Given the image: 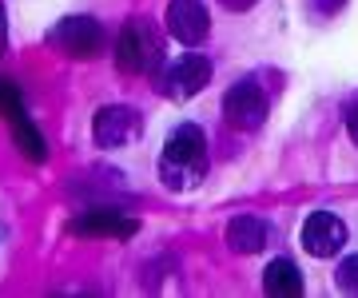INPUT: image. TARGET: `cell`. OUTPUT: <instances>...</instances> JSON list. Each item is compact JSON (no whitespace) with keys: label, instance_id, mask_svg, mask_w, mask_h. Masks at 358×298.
<instances>
[{"label":"cell","instance_id":"cell-1","mask_svg":"<svg viewBox=\"0 0 358 298\" xmlns=\"http://www.w3.org/2000/svg\"><path fill=\"white\" fill-rule=\"evenodd\" d=\"M207 175V140L199 124H179L159 151V179L167 191H195Z\"/></svg>","mask_w":358,"mask_h":298},{"label":"cell","instance_id":"cell-2","mask_svg":"<svg viewBox=\"0 0 358 298\" xmlns=\"http://www.w3.org/2000/svg\"><path fill=\"white\" fill-rule=\"evenodd\" d=\"M164 60L159 52V36H155V28L148 20H131L124 24V32L115 36V68L124 72V76H148L155 72Z\"/></svg>","mask_w":358,"mask_h":298},{"label":"cell","instance_id":"cell-3","mask_svg":"<svg viewBox=\"0 0 358 298\" xmlns=\"http://www.w3.org/2000/svg\"><path fill=\"white\" fill-rule=\"evenodd\" d=\"M267 112H271V100L267 91L259 88V80H239L223 96V119L235 131H259L267 124Z\"/></svg>","mask_w":358,"mask_h":298},{"label":"cell","instance_id":"cell-4","mask_svg":"<svg viewBox=\"0 0 358 298\" xmlns=\"http://www.w3.org/2000/svg\"><path fill=\"white\" fill-rule=\"evenodd\" d=\"M48 44L60 48L72 60H88V56H100L103 48V24L96 16H64L60 24L48 28Z\"/></svg>","mask_w":358,"mask_h":298},{"label":"cell","instance_id":"cell-5","mask_svg":"<svg viewBox=\"0 0 358 298\" xmlns=\"http://www.w3.org/2000/svg\"><path fill=\"white\" fill-rule=\"evenodd\" d=\"M211 84V60L207 56H179L176 64H167L159 72V91H164L167 100H192L199 91Z\"/></svg>","mask_w":358,"mask_h":298},{"label":"cell","instance_id":"cell-6","mask_svg":"<svg viewBox=\"0 0 358 298\" xmlns=\"http://www.w3.org/2000/svg\"><path fill=\"white\" fill-rule=\"evenodd\" d=\"M92 131H96V143H100V147L115 151V147H128V143L140 140L143 119H140V112H136L131 104H108V107L96 112Z\"/></svg>","mask_w":358,"mask_h":298},{"label":"cell","instance_id":"cell-7","mask_svg":"<svg viewBox=\"0 0 358 298\" xmlns=\"http://www.w3.org/2000/svg\"><path fill=\"white\" fill-rule=\"evenodd\" d=\"M136 231H140V219L115 207H88L68 223V234H80V239H131Z\"/></svg>","mask_w":358,"mask_h":298},{"label":"cell","instance_id":"cell-8","mask_svg":"<svg viewBox=\"0 0 358 298\" xmlns=\"http://www.w3.org/2000/svg\"><path fill=\"white\" fill-rule=\"evenodd\" d=\"M299 239H303V251L307 255H315V259H334L346 246V223L334 211H315V215L303 219Z\"/></svg>","mask_w":358,"mask_h":298},{"label":"cell","instance_id":"cell-9","mask_svg":"<svg viewBox=\"0 0 358 298\" xmlns=\"http://www.w3.org/2000/svg\"><path fill=\"white\" fill-rule=\"evenodd\" d=\"M167 32L183 44V48H195V44H203L207 32H211V16H207L203 0H171L167 4Z\"/></svg>","mask_w":358,"mask_h":298},{"label":"cell","instance_id":"cell-10","mask_svg":"<svg viewBox=\"0 0 358 298\" xmlns=\"http://www.w3.org/2000/svg\"><path fill=\"white\" fill-rule=\"evenodd\" d=\"M4 119H8V131H13V143L20 147V156L32 159V163H44V159H48V143H44L36 124L28 119L24 104H13L4 112Z\"/></svg>","mask_w":358,"mask_h":298},{"label":"cell","instance_id":"cell-11","mask_svg":"<svg viewBox=\"0 0 358 298\" xmlns=\"http://www.w3.org/2000/svg\"><path fill=\"white\" fill-rule=\"evenodd\" d=\"M271 243V227L259 215H239L227 223V246L235 255H259Z\"/></svg>","mask_w":358,"mask_h":298},{"label":"cell","instance_id":"cell-12","mask_svg":"<svg viewBox=\"0 0 358 298\" xmlns=\"http://www.w3.org/2000/svg\"><path fill=\"white\" fill-rule=\"evenodd\" d=\"M263 290L271 298H299L303 295V274L291 259H271L263 271Z\"/></svg>","mask_w":358,"mask_h":298},{"label":"cell","instance_id":"cell-13","mask_svg":"<svg viewBox=\"0 0 358 298\" xmlns=\"http://www.w3.org/2000/svg\"><path fill=\"white\" fill-rule=\"evenodd\" d=\"M334 286L343 290V295H355L358 298V255H346L338 262V271H334Z\"/></svg>","mask_w":358,"mask_h":298},{"label":"cell","instance_id":"cell-14","mask_svg":"<svg viewBox=\"0 0 358 298\" xmlns=\"http://www.w3.org/2000/svg\"><path fill=\"white\" fill-rule=\"evenodd\" d=\"M13 104H20V91H16L13 80H4V76H0V116H4V112H8Z\"/></svg>","mask_w":358,"mask_h":298},{"label":"cell","instance_id":"cell-15","mask_svg":"<svg viewBox=\"0 0 358 298\" xmlns=\"http://www.w3.org/2000/svg\"><path fill=\"white\" fill-rule=\"evenodd\" d=\"M310 4H315V13H322V16H334V13L346 8V0H310Z\"/></svg>","mask_w":358,"mask_h":298},{"label":"cell","instance_id":"cell-16","mask_svg":"<svg viewBox=\"0 0 358 298\" xmlns=\"http://www.w3.org/2000/svg\"><path fill=\"white\" fill-rule=\"evenodd\" d=\"M346 131H350V140L358 143V100L346 107Z\"/></svg>","mask_w":358,"mask_h":298},{"label":"cell","instance_id":"cell-17","mask_svg":"<svg viewBox=\"0 0 358 298\" xmlns=\"http://www.w3.org/2000/svg\"><path fill=\"white\" fill-rule=\"evenodd\" d=\"M8 52V13H4V4H0V56Z\"/></svg>","mask_w":358,"mask_h":298},{"label":"cell","instance_id":"cell-18","mask_svg":"<svg viewBox=\"0 0 358 298\" xmlns=\"http://www.w3.org/2000/svg\"><path fill=\"white\" fill-rule=\"evenodd\" d=\"M223 8H231V13H247V8H255L259 0H219Z\"/></svg>","mask_w":358,"mask_h":298}]
</instances>
